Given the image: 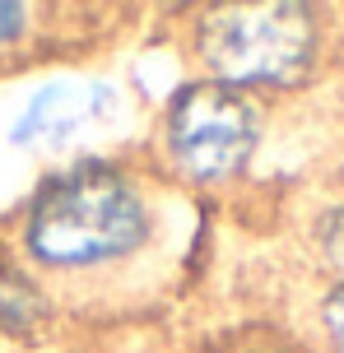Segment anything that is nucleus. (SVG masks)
I'll list each match as a JSON object with an SVG mask.
<instances>
[{
	"mask_svg": "<svg viewBox=\"0 0 344 353\" xmlns=\"http://www.w3.org/2000/svg\"><path fill=\"white\" fill-rule=\"evenodd\" d=\"M326 242H330V251L344 261V210H335L330 214V223H326Z\"/></svg>",
	"mask_w": 344,
	"mask_h": 353,
	"instance_id": "7",
	"label": "nucleus"
},
{
	"mask_svg": "<svg viewBox=\"0 0 344 353\" xmlns=\"http://www.w3.org/2000/svg\"><path fill=\"white\" fill-rule=\"evenodd\" d=\"M326 330H330V339H335V349L344 353V283L326 298Z\"/></svg>",
	"mask_w": 344,
	"mask_h": 353,
	"instance_id": "5",
	"label": "nucleus"
},
{
	"mask_svg": "<svg viewBox=\"0 0 344 353\" xmlns=\"http://www.w3.org/2000/svg\"><path fill=\"white\" fill-rule=\"evenodd\" d=\"M168 149L186 176L223 181L256 149V112L228 84L186 88L168 112Z\"/></svg>",
	"mask_w": 344,
	"mask_h": 353,
	"instance_id": "3",
	"label": "nucleus"
},
{
	"mask_svg": "<svg viewBox=\"0 0 344 353\" xmlns=\"http://www.w3.org/2000/svg\"><path fill=\"white\" fill-rule=\"evenodd\" d=\"M23 5H0V42H10V37L23 33Z\"/></svg>",
	"mask_w": 344,
	"mask_h": 353,
	"instance_id": "6",
	"label": "nucleus"
},
{
	"mask_svg": "<svg viewBox=\"0 0 344 353\" xmlns=\"http://www.w3.org/2000/svg\"><path fill=\"white\" fill-rule=\"evenodd\" d=\"M312 52L316 23L303 5H233L200 28V56L219 84H293Z\"/></svg>",
	"mask_w": 344,
	"mask_h": 353,
	"instance_id": "2",
	"label": "nucleus"
},
{
	"mask_svg": "<svg viewBox=\"0 0 344 353\" xmlns=\"http://www.w3.org/2000/svg\"><path fill=\"white\" fill-rule=\"evenodd\" d=\"M23 237L47 270H98L126 261L149 237V210L126 172L84 163L37 191Z\"/></svg>",
	"mask_w": 344,
	"mask_h": 353,
	"instance_id": "1",
	"label": "nucleus"
},
{
	"mask_svg": "<svg viewBox=\"0 0 344 353\" xmlns=\"http://www.w3.org/2000/svg\"><path fill=\"white\" fill-rule=\"evenodd\" d=\"M28 312H33V298L23 293V283L0 279V325H5V321H23Z\"/></svg>",
	"mask_w": 344,
	"mask_h": 353,
	"instance_id": "4",
	"label": "nucleus"
}]
</instances>
